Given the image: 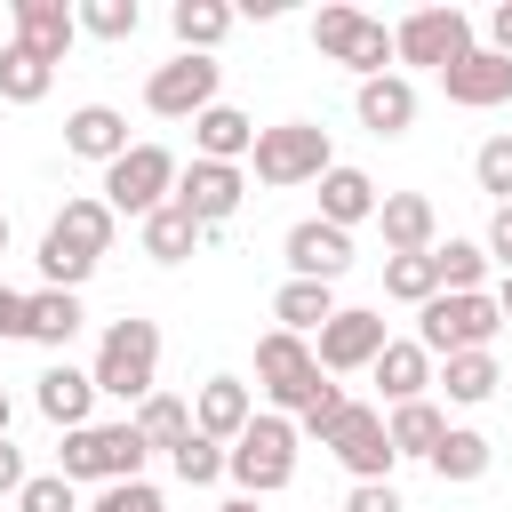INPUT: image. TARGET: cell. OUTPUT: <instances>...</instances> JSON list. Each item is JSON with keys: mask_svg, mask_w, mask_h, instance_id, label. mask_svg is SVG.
I'll use <instances>...</instances> for the list:
<instances>
[{"mask_svg": "<svg viewBox=\"0 0 512 512\" xmlns=\"http://www.w3.org/2000/svg\"><path fill=\"white\" fill-rule=\"evenodd\" d=\"M352 112H360L368 136H408L416 128V80L408 72H376V80H360Z\"/></svg>", "mask_w": 512, "mask_h": 512, "instance_id": "21", "label": "cell"}, {"mask_svg": "<svg viewBox=\"0 0 512 512\" xmlns=\"http://www.w3.org/2000/svg\"><path fill=\"white\" fill-rule=\"evenodd\" d=\"M488 48H496V56H512V0H496V8H488Z\"/></svg>", "mask_w": 512, "mask_h": 512, "instance_id": "47", "label": "cell"}, {"mask_svg": "<svg viewBox=\"0 0 512 512\" xmlns=\"http://www.w3.org/2000/svg\"><path fill=\"white\" fill-rule=\"evenodd\" d=\"M384 432H392V456H424L432 464V448L448 440V416H440V400H408V408L384 416Z\"/></svg>", "mask_w": 512, "mask_h": 512, "instance_id": "30", "label": "cell"}, {"mask_svg": "<svg viewBox=\"0 0 512 512\" xmlns=\"http://www.w3.org/2000/svg\"><path fill=\"white\" fill-rule=\"evenodd\" d=\"M248 168H256V184H272V192H288V184H320V176L336 168V144H328L320 120H280V128H256Z\"/></svg>", "mask_w": 512, "mask_h": 512, "instance_id": "5", "label": "cell"}, {"mask_svg": "<svg viewBox=\"0 0 512 512\" xmlns=\"http://www.w3.org/2000/svg\"><path fill=\"white\" fill-rule=\"evenodd\" d=\"M256 152V120L240 112V104H208L200 120H192V160H224V168H240Z\"/></svg>", "mask_w": 512, "mask_h": 512, "instance_id": "25", "label": "cell"}, {"mask_svg": "<svg viewBox=\"0 0 512 512\" xmlns=\"http://www.w3.org/2000/svg\"><path fill=\"white\" fill-rule=\"evenodd\" d=\"M136 24H144L136 0H80V32L88 40H136Z\"/></svg>", "mask_w": 512, "mask_h": 512, "instance_id": "37", "label": "cell"}, {"mask_svg": "<svg viewBox=\"0 0 512 512\" xmlns=\"http://www.w3.org/2000/svg\"><path fill=\"white\" fill-rule=\"evenodd\" d=\"M0 440H8V392H0Z\"/></svg>", "mask_w": 512, "mask_h": 512, "instance_id": "50", "label": "cell"}, {"mask_svg": "<svg viewBox=\"0 0 512 512\" xmlns=\"http://www.w3.org/2000/svg\"><path fill=\"white\" fill-rule=\"evenodd\" d=\"M344 408H352V392H344V384H320V400H312V408H304V416H296V432H304V440H320V448H328V432H336V424H344Z\"/></svg>", "mask_w": 512, "mask_h": 512, "instance_id": "41", "label": "cell"}, {"mask_svg": "<svg viewBox=\"0 0 512 512\" xmlns=\"http://www.w3.org/2000/svg\"><path fill=\"white\" fill-rule=\"evenodd\" d=\"M312 48H320L328 64H344V72L376 80V72L392 64V24L360 16V8H320V16H312Z\"/></svg>", "mask_w": 512, "mask_h": 512, "instance_id": "9", "label": "cell"}, {"mask_svg": "<svg viewBox=\"0 0 512 512\" xmlns=\"http://www.w3.org/2000/svg\"><path fill=\"white\" fill-rule=\"evenodd\" d=\"M368 376H376V392H384L392 408H408V400H432V376H440V360H432L416 336H392V344L376 352V368H368Z\"/></svg>", "mask_w": 512, "mask_h": 512, "instance_id": "19", "label": "cell"}, {"mask_svg": "<svg viewBox=\"0 0 512 512\" xmlns=\"http://www.w3.org/2000/svg\"><path fill=\"white\" fill-rule=\"evenodd\" d=\"M88 376H96V392H104V400H128V408H144V400L160 392V320H144V312H120V320L96 336V360H88Z\"/></svg>", "mask_w": 512, "mask_h": 512, "instance_id": "2", "label": "cell"}, {"mask_svg": "<svg viewBox=\"0 0 512 512\" xmlns=\"http://www.w3.org/2000/svg\"><path fill=\"white\" fill-rule=\"evenodd\" d=\"M176 176H184V160H176L168 144H128V152L104 168V208L144 224L152 208H168V200H176Z\"/></svg>", "mask_w": 512, "mask_h": 512, "instance_id": "8", "label": "cell"}, {"mask_svg": "<svg viewBox=\"0 0 512 512\" xmlns=\"http://www.w3.org/2000/svg\"><path fill=\"white\" fill-rule=\"evenodd\" d=\"M144 456H152V440L136 432V416H120V424H80V432H64V448H56V472L72 480V488H112V480H144Z\"/></svg>", "mask_w": 512, "mask_h": 512, "instance_id": "3", "label": "cell"}, {"mask_svg": "<svg viewBox=\"0 0 512 512\" xmlns=\"http://www.w3.org/2000/svg\"><path fill=\"white\" fill-rule=\"evenodd\" d=\"M336 312H344V304H336L328 280H280V296H272V320H280L288 336H320Z\"/></svg>", "mask_w": 512, "mask_h": 512, "instance_id": "27", "label": "cell"}, {"mask_svg": "<svg viewBox=\"0 0 512 512\" xmlns=\"http://www.w3.org/2000/svg\"><path fill=\"white\" fill-rule=\"evenodd\" d=\"M392 336H384V312H368V304H344L320 336H312V352H320V376H360V368H376V352H384Z\"/></svg>", "mask_w": 512, "mask_h": 512, "instance_id": "12", "label": "cell"}, {"mask_svg": "<svg viewBox=\"0 0 512 512\" xmlns=\"http://www.w3.org/2000/svg\"><path fill=\"white\" fill-rule=\"evenodd\" d=\"M24 304H32V296L0 280V336H24Z\"/></svg>", "mask_w": 512, "mask_h": 512, "instance_id": "46", "label": "cell"}, {"mask_svg": "<svg viewBox=\"0 0 512 512\" xmlns=\"http://www.w3.org/2000/svg\"><path fill=\"white\" fill-rule=\"evenodd\" d=\"M8 24H16L8 40H16V48H32L40 64H64V56H72V40H80V8H64V0H16V8H8Z\"/></svg>", "mask_w": 512, "mask_h": 512, "instance_id": "16", "label": "cell"}, {"mask_svg": "<svg viewBox=\"0 0 512 512\" xmlns=\"http://www.w3.org/2000/svg\"><path fill=\"white\" fill-rule=\"evenodd\" d=\"M48 88H56V64H40L32 48L8 40V48H0V96H8V104H40Z\"/></svg>", "mask_w": 512, "mask_h": 512, "instance_id": "35", "label": "cell"}, {"mask_svg": "<svg viewBox=\"0 0 512 512\" xmlns=\"http://www.w3.org/2000/svg\"><path fill=\"white\" fill-rule=\"evenodd\" d=\"M0 48H8V40H0Z\"/></svg>", "mask_w": 512, "mask_h": 512, "instance_id": "52", "label": "cell"}, {"mask_svg": "<svg viewBox=\"0 0 512 512\" xmlns=\"http://www.w3.org/2000/svg\"><path fill=\"white\" fill-rule=\"evenodd\" d=\"M480 248H488V264H504V272H512V200L488 216V240H480Z\"/></svg>", "mask_w": 512, "mask_h": 512, "instance_id": "44", "label": "cell"}, {"mask_svg": "<svg viewBox=\"0 0 512 512\" xmlns=\"http://www.w3.org/2000/svg\"><path fill=\"white\" fill-rule=\"evenodd\" d=\"M488 464H496V448H488V432H472V424H448V440L432 448V472H440L448 488H472Z\"/></svg>", "mask_w": 512, "mask_h": 512, "instance_id": "31", "label": "cell"}, {"mask_svg": "<svg viewBox=\"0 0 512 512\" xmlns=\"http://www.w3.org/2000/svg\"><path fill=\"white\" fill-rule=\"evenodd\" d=\"M240 200H248V168H224V160H192V168L176 176V208H192L208 232H216L224 216H240Z\"/></svg>", "mask_w": 512, "mask_h": 512, "instance_id": "15", "label": "cell"}, {"mask_svg": "<svg viewBox=\"0 0 512 512\" xmlns=\"http://www.w3.org/2000/svg\"><path fill=\"white\" fill-rule=\"evenodd\" d=\"M112 232H120V216L104 208V192H72V200L48 216V232H40V280H48V288H80V280L104 264Z\"/></svg>", "mask_w": 512, "mask_h": 512, "instance_id": "1", "label": "cell"}, {"mask_svg": "<svg viewBox=\"0 0 512 512\" xmlns=\"http://www.w3.org/2000/svg\"><path fill=\"white\" fill-rule=\"evenodd\" d=\"M280 256H288V280H328V288H336V280L352 272V232H336V224L304 216V224H288Z\"/></svg>", "mask_w": 512, "mask_h": 512, "instance_id": "14", "label": "cell"}, {"mask_svg": "<svg viewBox=\"0 0 512 512\" xmlns=\"http://www.w3.org/2000/svg\"><path fill=\"white\" fill-rule=\"evenodd\" d=\"M248 424H256V392H248L240 376H208V384L192 392V432H208V440L232 448Z\"/></svg>", "mask_w": 512, "mask_h": 512, "instance_id": "20", "label": "cell"}, {"mask_svg": "<svg viewBox=\"0 0 512 512\" xmlns=\"http://www.w3.org/2000/svg\"><path fill=\"white\" fill-rule=\"evenodd\" d=\"M384 296L424 312V304L440 296V264H432V256H384Z\"/></svg>", "mask_w": 512, "mask_h": 512, "instance_id": "36", "label": "cell"}, {"mask_svg": "<svg viewBox=\"0 0 512 512\" xmlns=\"http://www.w3.org/2000/svg\"><path fill=\"white\" fill-rule=\"evenodd\" d=\"M504 336V312H496V296L480 288V296H432L424 312H416V344L432 352V360H456V352H488Z\"/></svg>", "mask_w": 512, "mask_h": 512, "instance_id": "6", "label": "cell"}, {"mask_svg": "<svg viewBox=\"0 0 512 512\" xmlns=\"http://www.w3.org/2000/svg\"><path fill=\"white\" fill-rule=\"evenodd\" d=\"M432 264H440V288H448V296H480V288H488V248H480V240H440Z\"/></svg>", "mask_w": 512, "mask_h": 512, "instance_id": "33", "label": "cell"}, {"mask_svg": "<svg viewBox=\"0 0 512 512\" xmlns=\"http://www.w3.org/2000/svg\"><path fill=\"white\" fill-rule=\"evenodd\" d=\"M440 88H448V104H464V112H496V104H512V56L472 48V56H456V64L440 72Z\"/></svg>", "mask_w": 512, "mask_h": 512, "instance_id": "17", "label": "cell"}, {"mask_svg": "<svg viewBox=\"0 0 512 512\" xmlns=\"http://www.w3.org/2000/svg\"><path fill=\"white\" fill-rule=\"evenodd\" d=\"M480 40H472V16L448 0V8H416V16H400L392 24V56L400 64H424V72H448L456 56H472Z\"/></svg>", "mask_w": 512, "mask_h": 512, "instance_id": "10", "label": "cell"}, {"mask_svg": "<svg viewBox=\"0 0 512 512\" xmlns=\"http://www.w3.org/2000/svg\"><path fill=\"white\" fill-rule=\"evenodd\" d=\"M136 432H144L152 448H168V456H176V448L192 440V400H176V392H152V400L136 408Z\"/></svg>", "mask_w": 512, "mask_h": 512, "instance_id": "34", "label": "cell"}, {"mask_svg": "<svg viewBox=\"0 0 512 512\" xmlns=\"http://www.w3.org/2000/svg\"><path fill=\"white\" fill-rule=\"evenodd\" d=\"M472 176H480V192H488L496 208L512 200V128H504V136H488V144L472 152Z\"/></svg>", "mask_w": 512, "mask_h": 512, "instance_id": "39", "label": "cell"}, {"mask_svg": "<svg viewBox=\"0 0 512 512\" xmlns=\"http://www.w3.org/2000/svg\"><path fill=\"white\" fill-rule=\"evenodd\" d=\"M136 232H144V256H152V264H184V256L208 240V224H200L192 208H176V200H168V208H152Z\"/></svg>", "mask_w": 512, "mask_h": 512, "instance_id": "28", "label": "cell"}, {"mask_svg": "<svg viewBox=\"0 0 512 512\" xmlns=\"http://www.w3.org/2000/svg\"><path fill=\"white\" fill-rule=\"evenodd\" d=\"M80 288H32V304H24V344H48V352H64L72 336H80Z\"/></svg>", "mask_w": 512, "mask_h": 512, "instance_id": "26", "label": "cell"}, {"mask_svg": "<svg viewBox=\"0 0 512 512\" xmlns=\"http://www.w3.org/2000/svg\"><path fill=\"white\" fill-rule=\"evenodd\" d=\"M328 448H336V464L352 472V488H360V480H392V464H400V456H392V432H384V408H368V400L344 408V424L328 432Z\"/></svg>", "mask_w": 512, "mask_h": 512, "instance_id": "13", "label": "cell"}, {"mask_svg": "<svg viewBox=\"0 0 512 512\" xmlns=\"http://www.w3.org/2000/svg\"><path fill=\"white\" fill-rule=\"evenodd\" d=\"M216 512H256V496H224V504H216Z\"/></svg>", "mask_w": 512, "mask_h": 512, "instance_id": "49", "label": "cell"}, {"mask_svg": "<svg viewBox=\"0 0 512 512\" xmlns=\"http://www.w3.org/2000/svg\"><path fill=\"white\" fill-rule=\"evenodd\" d=\"M168 464H176V480H184V488H216V480H224V440L192 432V440H184Z\"/></svg>", "mask_w": 512, "mask_h": 512, "instance_id": "38", "label": "cell"}, {"mask_svg": "<svg viewBox=\"0 0 512 512\" xmlns=\"http://www.w3.org/2000/svg\"><path fill=\"white\" fill-rule=\"evenodd\" d=\"M24 480H32V472H24V448L0 440V496H24Z\"/></svg>", "mask_w": 512, "mask_h": 512, "instance_id": "45", "label": "cell"}, {"mask_svg": "<svg viewBox=\"0 0 512 512\" xmlns=\"http://www.w3.org/2000/svg\"><path fill=\"white\" fill-rule=\"evenodd\" d=\"M320 352H312V336H288V328H272V336H256V392L272 400V416H304L312 400H320Z\"/></svg>", "mask_w": 512, "mask_h": 512, "instance_id": "7", "label": "cell"}, {"mask_svg": "<svg viewBox=\"0 0 512 512\" xmlns=\"http://www.w3.org/2000/svg\"><path fill=\"white\" fill-rule=\"evenodd\" d=\"M296 448H304L296 416L256 408V424H248V432L224 448V480H240V496H280V488L296 480Z\"/></svg>", "mask_w": 512, "mask_h": 512, "instance_id": "4", "label": "cell"}, {"mask_svg": "<svg viewBox=\"0 0 512 512\" xmlns=\"http://www.w3.org/2000/svg\"><path fill=\"white\" fill-rule=\"evenodd\" d=\"M0 256H8V208H0Z\"/></svg>", "mask_w": 512, "mask_h": 512, "instance_id": "51", "label": "cell"}, {"mask_svg": "<svg viewBox=\"0 0 512 512\" xmlns=\"http://www.w3.org/2000/svg\"><path fill=\"white\" fill-rule=\"evenodd\" d=\"M168 32H176L184 56H208V48L232 32V8H224V0H176V8H168Z\"/></svg>", "mask_w": 512, "mask_h": 512, "instance_id": "32", "label": "cell"}, {"mask_svg": "<svg viewBox=\"0 0 512 512\" xmlns=\"http://www.w3.org/2000/svg\"><path fill=\"white\" fill-rule=\"evenodd\" d=\"M376 232H384V256H432L440 248V208L424 192H384Z\"/></svg>", "mask_w": 512, "mask_h": 512, "instance_id": "18", "label": "cell"}, {"mask_svg": "<svg viewBox=\"0 0 512 512\" xmlns=\"http://www.w3.org/2000/svg\"><path fill=\"white\" fill-rule=\"evenodd\" d=\"M16 512H80V488L64 472H32L24 496H16Z\"/></svg>", "mask_w": 512, "mask_h": 512, "instance_id": "40", "label": "cell"}, {"mask_svg": "<svg viewBox=\"0 0 512 512\" xmlns=\"http://www.w3.org/2000/svg\"><path fill=\"white\" fill-rule=\"evenodd\" d=\"M88 512H168V496H160L152 480H112V488H96Z\"/></svg>", "mask_w": 512, "mask_h": 512, "instance_id": "42", "label": "cell"}, {"mask_svg": "<svg viewBox=\"0 0 512 512\" xmlns=\"http://www.w3.org/2000/svg\"><path fill=\"white\" fill-rule=\"evenodd\" d=\"M376 208H384V192H376V176H368V168L336 160V168L320 176V224L352 232V224H376Z\"/></svg>", "mask_w": 512, "mask_h": 512, "instance_id": "23", "label": "cell"}, {"mask_svg": "<svg viewBox=\"0 0 512 512\" xmlns=\"http://www.w3.org/2000/svg\"><path fill=\"white\" fill-rule=\"evenodd\" d=\"M496 312H504V328H512V272L496 280Z\"/></svg>", "mask_w": 512, "mask_h": 512, "instance_id": "48", "label": "cell"}, {"mask_svg": "<svg viewBox=\"0 0 512 512\" xmlns=\"http://www.w3.org/2000/svg\"><path fill=\"white\" fill-rule=\"evenodd\" d=\"M216 88H224V64H216V56H184V48H176L168 64H152L144 104H152L160 120H200L208 104H224Z\"/></svg>", "mask_w": 512, "mask_h": 512, "instance_id": "11", "label": "cell"}, {"mask_svg": "<svg viewBox=\"0 0 512 512\" xmlns=\"http://www.w3.org/2000/svg\"><path fill=\"white\" fill-rule=\"evenodd\" d=\"M32 400H40V416H48L56 432H80V424H88V408H96V376H88V368H72V360H48Z\"/></svg>", "mask_w": 512, "mask_h": 512, "instance_id": "24", "label": "cell"}, {"mask_svg": "<svg viewBox=\"0 0 512 512\" xmlns=\"http://www.w3.org/2000/svg\"><path fill=\"white\" fill-rule=\"evenodd\" d=\"M456 408H480V400H496V384H504V368H496V352H456V360H440V376H432Z\"/></svg>", "mask_w": 512, "mask_h": 512, "instance_id": "29", "label": "cell"}, {"mask_svg": "<svg viewBox=\"0 0 512 512\" xmlns=\"http://www.w3.org/2000/svg\"><path fill=\"white\" fill-rule=\"evenodd\" d=\"M64 152L112 168V160L128 152V112H112V104H72V112H64Z\"/></svg>", "mask_w": 512, "mask_h": 512, "instance_id": "22", "label": "cell"}, {"mask_svg": "<svg viewBox=\"0 0 512 512\" xmlns=\"http://www.w3.org/2000/svg\"><path fill=\"white\" fill-rule=\"evenodd\" d=\"M344 512H408V504H400V488H392V480H360V488L344 496Z\"/></svg>", "mask_w": 512, "mask_h": 512, "instance_id": "43", "label": "cell"}]
</instances>
